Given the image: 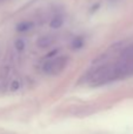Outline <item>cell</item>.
Instances as JSON below:
<instances>
[{
  "instance_id": "1",
  "label": "cell",
  "mask_w": 133,
  "mask_h": 134,
  "mask_svg": "<svg viewBox=\"0 0 133 134\" xmlns=\"http://www.w3.org/2000/svg\"><path fill=\"white\" fill-rule=\"evenodd\" d=\"M68 63V59L66 57H56V58H52L49 60H47L46 63L42 66L45 73L54 75V74H58L63 71L66 67Z\"/></svg>"
},
{
  "instance_id": "2",
  "label": "cell",
  "mask_w": 133,
  "mask_h": 134,
  "mask_svg": "<svg viewBox=\"0 0 133 134\" xmlns=\"http://www.w3.org/2000/svg\"><path fill=\"white\" fill-rule=\"evenodd\" d=\"M61 24H63V19H61L60 16H56V18L52 20L51 26H52V27H59Z\"/></svg>"
},
{
  "instance_id": "3",
  "label": "cell",
  "mask_w": 133,
  "mask_h": 134,
  "mask_svg": "<svg viewBox=\"0 0 133 134\" xmlns=\"http://www.w3.org/2000/svg\"><path fill=\"white\" fill-rule=\"evenodd\" d=\"M32 26V24L31 23H23V24H19V26H18V31H27L28 28Z\"/></svg>"
},
{
  "instance_id": "4",
  "label": "cell",
  "mask_w": 133,
  "mask_h": 134,
  "mask_svg": "<svg viewBox=\"0 0 133 134\" xmlns=\"http://www.w3.org/2000/svg\"><path fill=\"white\" fill-rule=\"evenodd\" d=\"M15 46H16V48H18L19 51H21V49L24 48V42L21 41V40H19V41L15 42Z\"/></svg>"
}]
</instances>
